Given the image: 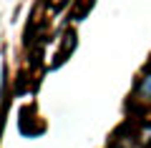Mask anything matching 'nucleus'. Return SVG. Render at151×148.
<instances>
[{
	"label": "nucleus",
	"mask_w": 151,
	"mask_h": 148,
	"mask_svg": "<svg viewBox=\"0 0 151 148\" xmlns=\"http://www.w3.org/2000/svg\"><path fill=\"white\" fill-rule=\"evenodd\" d=\"M136 95H139L141 101H151V75H144L136 88Z\"/></svg>",
	"instance_id": "obj_1"
},
{
	"label": "nucleus",
	"mask_w": 151,
	"mask_h": 148,
	"mask_svg": "<svg viewBox=\"0 0 151 148\" xmlns=\"http://www.w3.org/2000/svg\"><path fill=\"white\" fill-rule=\"evenodd\" d=\"M113 148H124V146H113Z\"/></svg>",
	"instance_id": "obj_2"
}]
</instances>
